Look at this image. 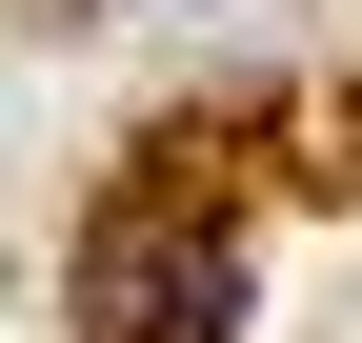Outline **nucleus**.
Returning a JSON list of instances; mask_svg holds the SVG:
<instances>
[{
  "label": "nucleus",
  "instance_id": "obj_1",
  "mask_svg": "<svg viewBox=\"0 0 362 343\" xmlns=\"http://www.w3.org/2000/svg\"><path fill=\"white\" fill-rule=\"evenodd\" d=\"M221 323H242L221 223H101L81 242V343H221Z\"/></svg>",
  "mask_w": 362,
  "mask_h": 343
}]
</instances>
